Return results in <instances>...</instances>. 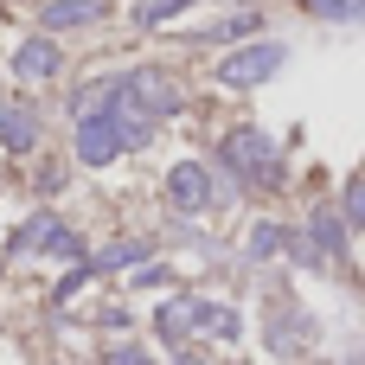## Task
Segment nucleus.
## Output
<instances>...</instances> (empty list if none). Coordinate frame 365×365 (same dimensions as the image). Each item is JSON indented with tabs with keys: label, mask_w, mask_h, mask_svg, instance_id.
I'll use <instances>...</instances> for the list:
<instances>
[{
	"label": "nucleus",
	"mask_w": 365,
	"mask_h": 365,
	"mask_svg": "<svg viewBox=\"0 0 365 365\" xmlns=\"http://www.w3.org/2000/svg\"><path fill=\"white\" fill-rule=\"evenodd\" d=\"M257 26H263V13H231L225 26H212V38H257Z\"/></svg>",
	"instance_id": "2eb2a0df"
},
{
	"label": "nucleus",
	"mask_w": 365,
	"mask_h": 365,
	"mask_svg": "<svg viewBox=\"0 0 365 365\" xmlns=\"http://www.w3.org/2000/svg\"><path fill=\"white\" fill-rule=\"evenodd\" d=\"M308 244H314V250H321V257H346V218H340V212H327V205H321V212H314V218H308Z\"/></svg>",
	"instance_id": "9b49d317"
},
{
	"label": "nucleus",
	"mask_w": 365,
	"mask_h": 365,
	"mask_svg": "<svg viewBox=\"0 0 365 365\" xmlns=\"http://www.w3.org/2000/svg\"><path fill=\"white\" fill-rule=\"evenodd\" d=\"M199 314H205V302H199V295H173V302L154 314V334H160L167 346H186V340L199 334Z\"/></svg>",
	"instance_id": "6e6552de"
},
{
	"label": "nucleus",
	"mask_w": 365,
	"mask_h": 365,
	"mask_svg": "<svg viewBox=\"0 0 365 365\" xmlns=\"http://www.w3.org/2000/svg\"><path fill=\"white\" fill-rule=\"evenodd\" d=\"M167 205H173V212H205V205H212V173H205L199 160H180V167L167 173Z\"/></svg>",
	"instance_id": "423d86ee"
},
{
	"label": "nucleus",
	"mask_w": 365,
	"mask_h": 365,
	"mask_svg": "<svg viewBox=\"0 0 365 365\" xmlns=\"http://www.w3.org/2000/svg\"><path fill=\"white\" fill-rule=\"evenodd\" d=\"M13 77H26V83L58 77V45H51V38H26V45L13 51Z\"/></svg>",
	"instance_id": "1a4fd4ad"
},
{
	"label": "nucleus",
	"mask_w": 365,
	"mask_h": 365,
	"mask_svg": "<svg viewBox=\"0 0 365 365\" xmlns=\"http://www.w3.org/2000/svg\"><path fill=\"white\" fill-rule=\"evenodd\" d=\"M122 154V128H115V115H90V122H77V160L83 167H109Z\"/></svg>",
	"instance_id": "39448f33"
},
{
	"label": "nucleus",
	"mask_w": 365,
	"mask_h": 365,
	"mask_svg": "<svg viewBox=\"0 0 365 365\" xmlns=\"http://www.w3.org/2000/svg\"><path fill=\"white\" fill-rule=\"evenodd\" d=\"M122 96H128L141 115H154V122L180 109V83H173L167 71H154V64H148V71H128V77H122Z\"/></svg>",
	"instance_id": "7ed1b4c3"
},
{
	"label": "nucleus",
	"mask_w": 365,
	"mask_h": 365,
	"mask_svg": "<svg viewBox=\"0 0 365 365\" xmlns=\"http://www.w3.org/2000/svg\"><path fill=\"white\" fill-rule=\"evenodd\" d=\"M103 365H154V359H148V353H135V346H115Z\"/></svg>",
	"instance_id": "aec40b11"
},
{
	"label": "nucleus",
	"mask_w": 365,
	"mask_h": 365,
	"mask_svg": "<svg viewBox=\"0 0 365 365\" xmlns=\"http://www.w3.org/2000/svg\"><path fill=\"white\" fill-rule=\"evenodd\" d=\"M308 13H321V19H359L365 0H302Z\"/></svg>",
	"instance_id": "dca6fc26"
},
{
	"label": "nucleus",
	"mask_w": 365,
	"mask_h": 365,
	"mask_svg": "<svg viewBox=\"0 0 365 365\" xmlns=\"http://www.w3.org/2000/svg\"><path fill=\"white\" fill-rule=\"evenodd\" d=\"M135 257H148V244H109V250L96 257V269H122V263H135Z\"/></svg>",
	"instance_id": "f3484780"
},
{
	"label": "nucleus",
	"mask_w": 365,
	"mask_h": 365,
	"mask_svg": "<svg viewBox=\"0 0 365 365\" xmlns=\"http://www.w3.org/2000/svg\"><path fill=\"white\" fill-rule=\"evenodd\" d=\"M32 186H38V192H58V186H64V167H58V160H51V167H38V180H32Z\"/></svg>",
	"instance_id": "6ab92c4d"
},
{
	"label": "nucleus",
	"mask_w": 365,
	"mask_h": 365,
	"mask_svg": "<svg viewBox=\"0 0 365 365\" xmlns=\"http://www.w3.org/2000/svg\"><path fill=\"white\" fill-rule=\"evenodd\" d=\"M192 0H141L135 6V26H160V19H173V13H186Z\"/></svg>",
	"instance_id": "4468645a"
},
{
	"label": "nucleus",
	"mask_w": 365,
	"mask_h": 365,
	"mask_svg": "<svg viewBox=\"0 0 365 365\" xmlns=\"http://www.w3.org/2000/svg\"><path fill=\"white\" fill-rule=\"evenodd\" d=\"M346 218H353V225H365V180H353V186H346Z\"/></svg>",
	"instance_id": "a211bd4d"
},
{
	"label": "nucleus",
	"mask_w": 365,
	"mask_h": 365,
	"mask_svg": "<svg viewBox=\"0 0 365 365\" xmlns=\"http://www.w3.org/2000/svg\"><path fill=\"white\" fill-rule=\"evenodd\" d=\"M199 334H212V340H237V334H244V321H237V308H225V302H205V314H199Z\"/></svg>",
	"instance_id": "f8f14e48"
},
{
	"label": "nucleus",
	"mask_w": 365,
	"mask_h": 365,
	"mask_svg": "<svg viewBox=\"0 0 365 365\" xmlns=\"http://www.w3.org/2000/svg\"><path fill=\"white\" fill-rule=\"evenodd\" d=\"M38 135H45V122H38L32 103H0V148L6 154H32Z\"/></svg>",
	"instance_id": "0eeeda50"
},
{
	"label": "nucleus",
	"mask_w": 365,
	"mask_h": 365,
	"mask_svg": "<svg viewBox=\"0 0 365 365\" xmlns=\"http://www.w3.org/2000/svg\"><path fill=\"white\" fill-rule=\"evenodd\" d=\"M51 32H77V26H103V0H51L45 6Z\"/></svg>",
	"instance_id": "9d476101"
},
{
	"label": "nucleus",
	"mask_w": 365,
	"mask_h": 365,
	"mask_svg": "<svg viewBox=\"0 0 365 365\" xmlns=\"http://www.w3.org/2000/svg\"><path fill=\"white\" fill-rule=\"evenodd\" d=\"M276 250H289V231L282 225H257L250 231V257H276Z\"/></svg>",
	"instance_id": "ddd939ff"
},
{
	"label": "nucleus",
	"mask_w": 365,
	"mask_h": 365,
	"mask_svg": "<svg viewBox=\"0 0 365 365\" xmlns=\"http://www.w3.org/2000/svg\"><path fill=\"white\" fill-rule=\"evenodd\" d=\"M26 250H51V257H83V244H77V231H64L58 218H26L19 231H13V244H6V257H26Z\"/></svg>",
	"instance_id": "20e7f679"
},
{
	"label": "nucleus",
	"mask_w": 365,
	"mask_h": 365,
	"mask_svg": "<svg viewBox=\"0 0 365 365\" xmlns=\"http://www.w3.org/2000/svg\"><path fill=\"white\" fill-rule=\"evenodd\" d=\"M218 154H225V167H231V173H244V180H257V186H282L276 141H269L263 128H231V135L218 141Z\"/></svg>",
	"instance_id": "f257e3e1"
},
{
	"label": "nucleus",
	"mask_w": 365,
	"mask_h": 365,
	"mask_svg": "<svg viewBox=\"0 0 365 365\" xmlns=\"http://www.w3.org/2000/svg\"><path fill=\"white\" fill-rule=\"evenodd\" d=\"M282 45L276 38H263V45H244V51H231L225 64H218V83H231V90H250V83H263V77H276L282 71Z\"/></svg>",
	"instance_id": "f03ea898"
},
{
	"label": "nucleus",
	"mask_w": 365,
	"mask_h": 365,
	"mask_svg": "<svg viewBox=\"0 0 365 365\" xmlns=\"http://www.w3.org/2000/svg\"><path fill=\"white\" fill-rule=\"evenodd\" d=\"M180 365H199V359H192V353H180Z\"/></svg>",
	"instance_id": "412c9836"
}]
</instances>
